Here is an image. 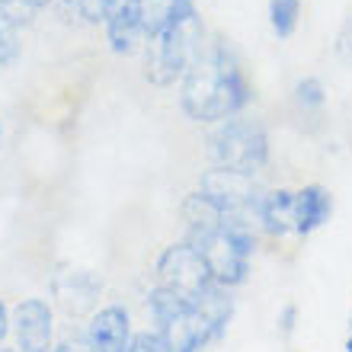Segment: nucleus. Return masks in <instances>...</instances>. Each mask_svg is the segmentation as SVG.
Instances as JSON below:
<instances>
[{"instance_id": "nucleus-1", "label": "nucleus", "mask_w": 352, "mask_h": 352, "mask_svg": "<svg viewBox=\"0 0 352 352\" xmlns=\"http://www.w3.org/2000/svg\"><path fill=\"white\" fill-rule=\"evenodd\" d=\"M148 311L170 352H202L224 336L234 317V298L221 285L205 288L192 298L157 285L148 295Z\"/></svg>"}, {"instance_id": "nucleus-2", "label": "nucleus", "mask_w": 352, "mask_h": 352, "mask_svg": "<svg viewBox=\"0 0 352 352\" xmlns=\"http://www.w3.org/2000/svg\"><path fill=\"white\" fill-rule=\"evenodd\" d=\"M247 100L250 87L228 42L202 48V55L183 74L179 106L192 122H228L247 106Z\"/></svg>"}, {"instance_id": "nucleus-3", "label": "nucleus", "mask_w": 352, "mask_h": 352, "mask_svg": "<svg viewBox=\"0 0 352 352\" xmlns=\"http://www.w3.org/2000/svg\"><path fill=\"white\" fill-rule=\"evenodd\" d=\"M202 55V23L195 0H170L167 13L148 32V80L157 87L183 77Z\"/></svg>"}, {"instance_id": "nucleus-4", "label": "nucleus", "mask_w": 352, "mask_h": 352, "mask_svg": "<svg viewBox=\"0 0 352 352\" xmlns=\"http://www.w3.org/2000/svg\"><path fill=\"white\" fill-rule=\"evenodd\" d=\"M189 243L205 260L214 285L234 288L247 282L253 250H256L253 228L247 221H224L202 231H189Z\"/></svg>"}, {"instance_id": "nucleus-5", "label": "nucleus", "mask_w": 352, "mask_h": 352, "mask_svg": "<svg viewBox=\"0 0 352 352\" xmlns=\"http://www.w3.org/2000/svg\"><path fill=\"white\" fill-rule=\"evenodd\" d=\"M208 157L214 167L234 170L243 176H256L269 160L266 129L253 119H228L208 138Z\"/></svg>"}, {"instance_id": "nucleus-6", "label": "nucleus", "mask_w": 352, "mask_h": 352, "mask_svg": "<svg viewBox=\"0 0 352 352\" xmlns=\"http://www.w3.org/2000/svg\"><path fill=\"white\" fill-rule=\"evenodd\" d=\"M199 186H202L199 192L208 195L228 218H237V221L250 224L253 218H256V212H260L263 192L253 186V176L214 167V170H208V173H202Z\"/></svg>"}, {"instance_id": "nucleus-7", "label": "nucleus", "mask_w": 352, "mask_h": 352, "mask_svg": "<svg viewBox=\"0 0 352 352\" xmlns=\"http://www.w3.org/2000/svg\"><path fill=\"white\" fill-rule=\"evenodd\" d=\"M157 285L170 288L176 295H202L205 288H212V272L205 266V260L199 256L192 243H173L160 253L157 260Z\"/></svg>"}, {"instance_id": "nucleus-8", "label": "nucleus", "mask_w": 352, "mask_h": 352, "mask_svg": "<svg viewBox=\"0 0 352 352\" xmlns=\"http://www.w3.org/2000/svg\"><path fill=\"white\" fill-rule=\"evenodd\" d=\"M16 333V352H52L55 349V317L42 298H23L10 317Z\"/></svg>"}, {"instance_id": "nucleus-9", "label": "nucleus", "mask_w": 352, "mask_h": 352, "mask_svg": "<svg viewBox=\"0 0 352 352\" xmlns=\"http://www.w3.org/2000/svg\"><path fill=\"white\" fill-rule=\"evenodd\" d=\"M131 314L122 305H106L87 324V352H129Z\"/></svg>"}, {"instance_id": "nucleus-10", "label": "nucleus", "mask_w": 352, "mask_h": 352, "mask_svg": "<svg viewBox=\"0 0 352 352\" xmlns=\"http://www.w3.org/2000/svg\"><path fill=\"white\" fill-rule=\"evenodd\" d=\"M102 26H106V38H109V48L116 55L135 52L138 38L144 36V13H141V3L138 0H106Z\"/></svg>"}, {"instance_id": "nucleus-11", "label": "nucleus", "mask_w": 352, "mask_h": 352, "mask_svg": "<svg viewBox=\"0 0 352 352\" xmlns=\"http://www.w3.org/2000/svg\"><path fill=\"white\" fill-rule=\"evenodd\" d=\"M52 288H55L58 305L65 307L67 314H87L102 292L100 282H96L90 272H84V269H67V272L55 276Z\"/></svg>"}, {"instance_id": "nucleus-12", "label": "nucleus", "mask_w": 352, "mask_h": 352, "mask_svg": "<svg viewBox=\"0 0 352 352\" xmlns=\"http://www.w3.org/2000/svg\"><path fill=\"white\" fill-rule=\"evenodd\" d=\"M330 214H333V195L324 186L311 183L295 192V234H301V237L314 234L317 228H324L330 221Z\"/></svg>"}, {"instance_id": "nucleus-13", "label": "nucleus", "mask_w": 352, "mask_h": 352, "mask_svg": "<svg viewBox=\"0 0 352 352\" xmlns=\"http://www.w3.org/2000/svg\"><path fill=\"white\" fill-rule=\"evenodd\" d=\"M256 221H260L263 231L272 234V237H285L288 231H295V192H292V189L263 192Z\"/></svg>"}, {"instance_id": "nucleus-14", "label": "nucleus", "mask_w": 352, "mask_h": 352, "mask_svg": "<svg viewBox=\"0 0 352 352\" xmlns=\"http://www.w3.org/2000/svg\"><path fill=\"white\" fill-rule=\"evenodd\" d=\"M301 0H269V26L278 38H288L298 26Z\"/></svg>"}, {"instance_id": "nucleus-15", "label": "nucleus", "mask_w": 352, "mask_h": 352, "mask_svg": "<svg viewBox=\"0 0 352 352\" xmlns=\"http://www.w3.org/2000/svg\"><path fill=\"white\" fill-rule=\"evenodd\" d=\"M16 13L7 10L0 3V65H13L19 55V42H16Z\"/></svg>"}, {"instance_id": "nucleus-16", "label": "nucleus", "mask_w": 352, "mask_h": 352, "mask_svg": "<svg viewBox=\"0 0 352 352\" xmlns=\"http://www.w3.org/2000/svg\"><path fill=\"white\" fill-rule=\"evenodd\" d=\"M295 100L301 109H320L324 106V87H320V80L317 77H305V80H298L295 87Z\"/></svg>"}, {"instance_id": "nucleus-17", "label": "nucleus", "mask_w": 352, "mask_h": 352, "mask_svg": "<svg viewBox=\"0 0 352 352\" xmlns=\"http://www.w3.org/2000/svg\"><path fill=\"white\" fill-rule=\"evenodd\" d=\"M129 352H170V349H167V343L160 340L157 330H141V333L131 336Z\"/></svg>"}, {"instance_id": "nucleus-18", "label": "nucleus", "mask_w": 352, "mask_h": 352, "mask_svg": "<svg viewBox=\"0 0 352 352\" xmlns=\"http://www.w3.org/2000/svg\"><path fill=\"white\" fill-rule=\"evenodd\" d=\"M138 3H141V13H144V36H148L151 29L164 19V13H167V7H170V0H138Z\"/></svg>"}, {"instance_id": "nucleus-19", "label": "nucleus", "mask_w": 352, "mask_h": 352, "mask_svg": "<svg viewBox=\"0 0 352 352\" xmlns=\"http://www.w3.org/2000/svg\"><path fill=\"white\" fill-rule=\"evenodd\" d=\"M74 7L80 10V16H84V19H90V23H102L106 0H74Z\"/></svg>"}, {"instance_id": "nucleus-20", "label": "nucleus", "mask_w": 352, "mask_h": 352, "mask_svg": "<svg viewBox=\"0 0 352 352\" xmlns=\"http://www.w3.org/2000/svg\"><path fill=\"white\" fill-rule=\"evenodd\" d=\"M336 52H340V58L352 61V13H349V19L343 23V29H340V38H336Z\"/></svg>"}, {"instance_id": "nucleus-21", "label": "nucleus", "mask_w": 352, "mask_h": 352, "mask_svg": "<svg viewBox=\"0 0 352 352\" xmlns=\"http://www.w3.org/2000/svg\"><path fill=\"white\" fill-rule=\"evenodd\" d=\"M295 317H298V311H295V305H288L285 311H282V317H278V327H282V333H292L295 330Z\"/></svg>"}, {"instance_id": "nucleus-22", "label": "nucleus", "mask_w": 352, "mask_h": 352, "mask_svg": "<svg viewBox=\"0 0 352 352\" xmlns=\"http://www.w3.org/2000/svg\"><path fill=\"white\" fill-rule=\"evenodd\" d=\"M10 330H13V324H10V311H7V305L0 301V346H3V340L10 336Z\"/></svg>"}, {"instance_id": "nucleus-23", "label": "nucleus", "mask_w": 352, "mask_h": 352, "mask_svg": "<svg viewBox=\"0 0 352 352\" xmlns=\"http://www.w3.org/2000/svg\"><path fill=\"white\" fill-rule=\"evenodd\" d=\"M52 0H23V7L26 10H42V7H48Z\"/></svg>"}, {"instance_id": "nucleus-24", "label": "nucleus", "mask_w": 352, "mask_h": 352, "mask_svg": "<svg viewBox=\"0 0 352 352\" xmlns=\"http://www.w3.org/2000/svg\"><path fill=\"white\" fill-rule=\"evenodd\" d=\"M52 352H80V346H74V343H61V346H55Z\"/></svg>"}, {"instance_id": "nucleus-25", "label": "nucleus", "mask_w": 352, "mask_h": 352, "mask_svg": "<svg viewBox=\"0 0 352 352\" xmlns=\"http://www.w3.org/2000/svg\"><path fill=\"white\" fill-rule=\"evenodd\" d=\"M0 3H3L7 10H13V13H16V7H23V0H0ZM23 10H26V7H23Z\"/></svg>"}, {"instance_id": "nucleus-26", "label": "nucleus", "mask_w": 352, "mask_h": 352, "mask_svg": "<svg viewBox=\"0 0 352 352\" xmlns=\"http://www.w3.org/2000/svg\"><path fill=\"white\" fill-rule=\"evenodd\" d=\"M346 352H352V333H349V340H346Z\"/></svg>"}, {"instance_id": "nucleus-27", "label": "nucleus", "mask_w": 352, "mask_h": 352, "mask_svg": "<svg viewBox=\"0 0 352 352\" xmlns=\"http://www.w3.org/2000/svg\"><path fill=\"white\" fill-rule=\"evenodd\" d=\"M0 352H16V349H0Z\"/></svg>"}, {"instance_id": "nucleus-28", "label": "nucleus", "mask_w": 352, "mask_h": 352, "mask_svg": "<svg viewBox=\"0 0 352 352\" xmlns=\"http://www.w3.org/2000/svg\"><path fill=\"white\" fill-rule=\"evenodd\" d=\"M65 3H74V0H65Z\"/></svg>"}, {"instance_id": "nucleus-29", "label": "nucleus", "mask_w": 352, "mask_h": 352, "mask_svg": "<svg viewBox=\"0 0 352 352\" xmlns=\"http://www.w3.org/2000/svg\"><path fill=\"white\" fill-rule=\"evenodd\" d=\"M0 135H3V129H0Z\"/></svg>"}]
</instances>
